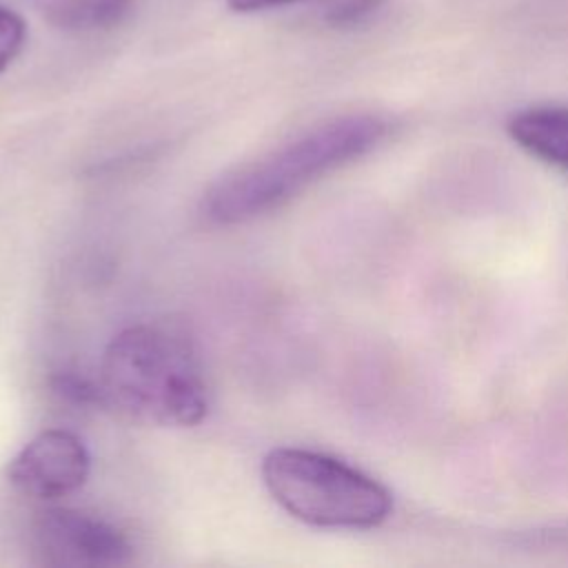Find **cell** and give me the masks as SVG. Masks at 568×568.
Listing matches in <instances>:
<instances>
[{"mask_svg":"<svg viewBox=\"0 0 568 568\" xmlns=\"http://www.w3.org/2000/svg\"><path fill=\"white\" fill-rule=\"evenodd\" d=\"M226 2L237 13H253V11H262V9H271V7H280V4H291L297 0H226Z\"/></svg>","mask_w":568,"mask_h":568,"instance_id":"10","label":"cell"},{"mask_svg":"<svg viewBox=\"0 0 568 568\" xmlns=\"http://www.w3.org/2000/svg\"><path fill=\"white\" fill-rule=\"evenodd\" d=\"M508 135L532 158L568 173V106H532L510 115Z\"/></svg>","mask_w":568,"mask_h":568,"instance_id":"6","label":"cell"},{"mask_svg":"<svg viewBox=\"0 0 568 568\" xmlns=\"http://www.w3.org/2000/svg\"><path fill=\"white\" fill-rule=\"evenodd\" d=\"M262 479L288 515L311 526L375 528L393 513L384 484L317 450L273 448L262 462Z\"/></svg>","mask_w":568,"mask_h":568,"instance_id":"3","label":"cell"},{"mask_svg":"<svg viewBox=\"0 0 568 568\" xmlns=\"http://www.w3.org/2000/svg\"><path fill=\"white\" fill-rule=\"evenodd\" d=\"M129 7L131 0H42L47 20L67 31L115 27Z\"/></svg>","mask_w":568,"mask_h":568,"instance_id":"7","label":"cell"},{"mask_svg":"<svg viewBox=\"0 0 568 568\" xmlns=\"http://www.w3.org/2000/svg\"><path fill=\"white\" fill-rule=\"evenodd\" d=\"M100 386L109 404L158 426H195L209 410L195 342L175 320L122 328L104 351Z\"/></svg>","mask_w":568,"mask_h":568,"instance_id":"1","label":"cell"},{"mask_svg":"<svg viewBox=\"0 0 568 568\" xmlns=\"http://www.w3.org/2000/svg\"><path fill=\"white\" fill-rule=\"evenodd\" d=\"M388 131L373 113L322 122L257 160L217 178L204 193L202 213L215 224H237L277 209L324 173L375 149Z\"/></svg>","mask_w":568,"mask_h":568,"instance_id":"2","label":"cell"},{"mask_svg":"<svg viewBox=\"0 0 568 568\" xmlns=\"http://www.w3.org/2000/svg\"><path fill=\"white\" fill-rule=\"evenodd\" d=\"M24 38H27L24 20L13 9L0 7V73L20 53Z\"/></svg>","mask_w":568,"mask_h":568,"instance_id":"8","label":"cell"},{"mask_svg":"<svg viewBox=\"0 0 568 568\" xmlns=\"http://www.w3.org/2000/svg\"><path fill=\"white\" fill-rule=\"evenodd\" d=\"M33 541L44 564L106 568L129 564L133 546L113 524L73 508H47L33 524Z\"/></svg>","mask_w":568,"mask_h":568,"instance_id":"4","label":"cell"},{"mask_svg":"<svg viewBox=\"0 0 568 568\" xmlns=\"http://www.w3.org/2000/svg\"><path fill=\"white\" fill-rule=\"evenodd\" d=\"M91 457L82 439L62 428L38 433L7 466V477L27 497L51 501L84 486Z\"/></svg>","mask_w":568,"mask_h":568,"instance_id":"5","label":"cell"},{"mask_svg":"<svg viewBox=\"0 0 568 568\" xmlns=\"http://www.w3.org/2000/svg\"><path fill=\"white\" fill-rule=\"evenodd\" d=\"M384 2L386 0H342L326 13V22L335 29L357 27L379 11Z\"/></svg>","mask_w":568,"mask_h":568,"instance_id":"9","label":"cell"}]
</instances>
